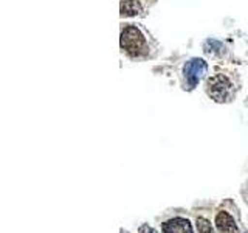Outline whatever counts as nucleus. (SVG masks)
I'll return each mask as SVG.
<instances>
[{"label": "nucleus", "instance_id": "1", "mask_svg": "<svg viewBox=\"0 0 248 233\" xmlns=\"http://www.w3.org/2000/svg\"><path fill=\"white\" fill-rule=\"evenodd\" d=\"M206 93L216 103H227L236 93V87L223 73H216L206 81Z\"/></svg>", "mask_w": 248, "mask_h": 233}, {"label": "nucleus", "instance_id": "2", "mask_svg": "<svg viewBox=\"0 0 248 233\" xmlns=\"http://www.w3.org/2000/svg\"><path fill=\"white\" fill-rule=\"evenodd\" d=\"M121 47L129 56L138 58L147 53V44L143 33L135 25H127L121 31Z\"/></svg>", "mask_w": 248, "mask_h": 233}, {"label": "nucleus", "instance_id": "3", "mask_svg": "<svg viewBox=\"0 0 248 233\" xmlns=\"http://www.w3.org/2000/svg\"><path fill=\"white\" fill-rule=\"evenodd\" d=\"M206 70H208V66L203 59L194 58L186 62L183 67V75H185V81H186V85H188V89L196 87L202 78L205 76Z\"/></svg>", "mask_w": 248, "mask_h": 233}, {"label": "nucleus", "instance_id": "4", "mask_svg": "<svg viewBox=\"0 0 248 233\" xmlns=\"http://www.w3.org/2000/svg\"><path fill=\"white\" fill-rule=\"evenodd\" d=\"M161 230L163 233H194L191 222L186 217H180V216L163 222Z\"/></svg>", "mask_w": 248, "mask_h": 233}, {"label": "nucleus", "instance_id": "5", "mask_svg": "<svg viewBox=\"0 0 248 233\" xmlns=\"http://www.w3.org/2000/svg\"><path fill=\"white\" fill-rule=\"evenodd\" d=\"M216 227L220 233H239L236 221L227 212H219L216 216Z\"/></svg>", "mask_w": 248, "mask_h": 233}, {"label": "nucleus", "instance_id": "6", "mask_svg": "<svg viewBox=\"0 0 248 233\" xmlns=\"http://www.w3.org/2000/svg\"><path fill=\"white\" fill-rule=\"evenodd\" d=\"M141 0H121V14L123 16H135L141 13Z\"/></svg>", "mask_w": 248, "mask_h": 233}, {"label": "nucleus", "instance_id": "7", "mask_svg": "<svg viewBox=\"0 0 248 233\" xmlns=\"http://www.w3.org/2000/svg\"><path fill=\"white\" fill-rule=\"evenodd\" d=\"M196 225H197L199 233H216L214 229H213V225H211V222H209L206 217H202V216L197 217Z\"/></svg>", "mask_w": 248, "mask_h": 233}, {"label": "nucleus", "instance_id": "8", "mask_svg": "<svg viewBox=\"0 0 248 233\" xmlns=\"http://www.w3.org/2000/svg\"><path fill=\"white\" fill-rule=\"evenodd\" d=\"M138 233H158V232L155 230L154 227H149L147 224H143V225H140Z\"/></svg>", "mask_w": 248, "mask_h": 233}]
</instances>
